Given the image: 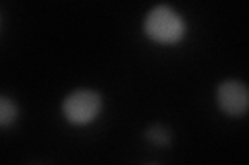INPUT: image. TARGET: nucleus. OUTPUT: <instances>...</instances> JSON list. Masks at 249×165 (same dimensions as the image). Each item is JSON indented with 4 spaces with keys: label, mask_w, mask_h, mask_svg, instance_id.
I'll list each match as a JSON object with an SVG mask.
<instances>
[{
    "label": "nucleus",
    "mask_w": 249,
    "mask_h": 165,
    "mask_svg": "<svg viewBox=\"0 0 249 165\" xmlns=\"http://www.w3.org/2000/svg\"><path fill=\"white\" fill-rule=\"evenodd\" d=\"M145 33L158 44H177L185 37V21L170 6H156L145 17Z\"/></svg>",
    "instance_id": "obj_1"
},
{
    "label": "nucleus",
    "mask_w": 249,
    "mask_h": 165,
    "mask_svg": "<svg viewBox=\"0 0 249 165\" xmlns=\"http://www.w3.org/2000/svg\"><path fill=\"white\" fill-rule=\"evenodd\" d=\"M145 138L150 140V143L158 145V147H164V145L170 143V130L166 126H160V124H156V126L145 130Z\"/></svg>",
    "instance_id": "obj_5"
},
{
    "label": "nucleus",
    "mask_w": 249,
    "mask_h": 165,
    "mask_svg": "<svg viewBox=\"0 0 249 165\" xmlns=\"http://www.w3.org/2000/svg\"><path fill=\"white\" fill-rule=\"evenodd\" d=\"M216 101L229 116H243L249 105L247 87L241 81H224L216 89Z\"/></svg>",
    "instance_id": "obj_3"
},
{
    "label": "nucleus",
    "mask_w": 249,
    "mask_h": 165,
    "mask_svg": "<svg viewBox=\"0 0 249 165\" xmlns=\"http://www.w3.org/2000/svg\"><path fill=\"white\" fill-rule=\"evenodd\" d=\"M100 109H102V97L91 89L75 91L62 104V114L73 124H89L98 118Z\"/></svg>",
    "instance_id": "obj_2"
},
{
    "label": "nucleus",
    "mask_w": 249,
    "mask_h": 165,
    "mask_svg": "<svg viewBox=\"0 0 249 165\" xmlns=\"http://www.w3.org/2000/svg\"><path fill=\"white\" fill-rule=\"evenodd\" d=\"M17 116H19L17 104L9 97L0 95V128H6V126H11V124H15Z\"/></svg>",
    "instance_id": "obj_4"
}]
</instances>
